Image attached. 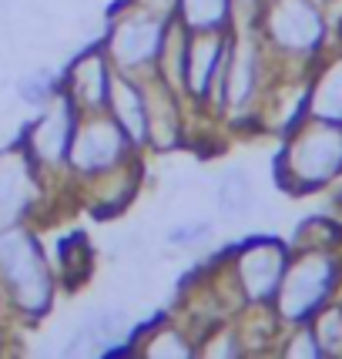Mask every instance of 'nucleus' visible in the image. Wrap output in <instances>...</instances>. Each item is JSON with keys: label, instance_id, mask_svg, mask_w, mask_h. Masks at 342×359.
<instances>
[{"label": "nucleus", "instance_id": "1", "mask_svg": "<svg viewBox=\"0 0 342 359\" xmlns=\"http://www.w3.org/2000/svg\"><path fill=\"white\" fill-rule=\"evenodd\" d=\"M279 185L289 195H315L332 188L342 178V125L306 118L285 135V144L275 161Z\"/></svg>", "mask_w": 342, "mask_h": 359}, {"label": "nucleus", "instance_id": "2", "mask_svg": "<svg viewBox=\"0 0 342 359\" xmlns=\"http://www.w3.org/2000/svg\"><path fill=\"white\" fill-rule=\"evenodd\" d=\"M342 292V252L292 249L272 309L285 326L309 323L326 302Z\"/></svg>", "mask_w": 342, "mask_h": 359}, {"label": "nucleus", "instance_id": "3", "mask_svg": "<svg viewBox=\"0 0 342 359\" xmlns=\"http://www.w3.org/2000/svg\"><path fill=\"white\" fill-rule=\"evenodd\" d=\"M259 31L268 47L302 64H312L326 47H332L322 0H262Z\"/></svg>", "mask_w": 342, "mask_h": 359}, {"label": "nucleus", "instance_id": "4", "mask_svg": "<svg viewBox=\"0 0 342 359\" xmlns=\"http://www.w3.org/2000/svg\"><path fill=\"white\" fill-rule=\"evenodd\" d=\"M0 282L11 289V299L24 316H44L54 302V276L44 252L20 225L0 229Z\"/></svg>", "mask_w": 342, "mask_h": 359}, {"label": "nucleus", "instance_id": "5", "mask_svg": "<svg viewBox=\"0 0 342 359\" xmlns=\"http://www.w3.org/2000/svg\"><path fill=\"white\" fill-rule=\"evenodd\" d=\"M135 144L128 138L121 125L101 111H84L74 121V135H71V148H67V165L81 175H104L114 172L128 158Z\"/></svg>", "mask_w": 342, "mask_h": 359}, {"label": "nucleus", "instance_id": "6", "mask_svg": "<svg viewBox=\"0 0 342 359\" xmlns=\"http://www.w3.org/2000/svg\"><path fill=\"white\" fill-rule=\"evenodd\" d=\"M292 249L279 238H249L245 245H238L235 255V282H238V296L249 306H272V299L279 292L285 266H289Z\"/></svg>", "mask_w": 342, "mask_h": 359}, {"label": "nucleus", "instance_id": "7", "mask_svg": "<svg viewBox=\"0 0 342 359\" xmlns=\"http://www.w3.org/2000/svg\"><path fill=\"white\" fill-rule=\"evenodd\" d=\"M165 24H168L165 17L144 14V11L121 17L104 37L108 61L118 71H155L161 37H165Z\"/></svg>", "mask_w": 342, "mask_h": 359}, {"label": "nucleus", "instance_id": "8", "mask_svg": "<svg viewBox=\"0 0 342 359\" xmlns=\"http://www.w3.org/2000/svg\"><path fill=\"white\" fill-rule=\"evenodd\" d=\"M57 108H47L41 118H34L27 125V155L34 158L37 168H57L67 161V148H71V135H74V121H78V108L67 97V91L54 94Z\"/></svg>", "mask_w": 342, "mask_h": 359}, {"label": "nucleus", "instance_id": "9", "mask_svg": "<svg viewBox=\"0 0 342 359\" xmlns=\"http://www.w3.org/2000/svg\"><path fill=\"white\" fill-rule=\"evenodd\" d=\"M262 47L259 37H242L228 47L225 84H221V111H245L262 88Z\"/></svg>", "mask_w": 342, "mask_h": 359}, {"label": "nucleus", "instance_id": "10", "mask_svg": "<svg viewBox=\"0 0 342 359\" xmlns=\"http://www.w3.org/2000/svg\"><path fill=\"white\" fill-rule=\"evenodd\" d=\"M111 71L108 64V50L104 47H91L74 57V64L67 67V78H64V91L74 101L78 111H101L108 104V91H111Z\"/></svg>", "mask_w": 342, "mask_h": 359}, {"label": "nucleus", "instance_id": "11", "mask_svg": "<svg viewBox=\"0 0 342 359\" xmlns=\"http://www.w3.org/2000/svg\"><path fill=\"white\" fill-rule=\"evenodd\" d=\"M309 88V118L342 125V44L326 47L306 74Z\"/></svg>", "mask_w": 342, "mask_h": 359}, {"label": "nucleus", "instance_id": "12", "mask_svg": "<svg viewBox=\"0 0 342 359\" xmlns=\"http://www.w3.org/2000/svg\"><path fill=\"white\" fill-rule=\"evenodd\" d=\"M144 88V114H148V141L161 148V151H171L178 148L182 141V131H185V121H182V108H178V91L168 88L165 81L151 71V81L141 84Z\"/></svg>", "mask_w": 342, "mask_h": 359}, {"label": "nucleus", "instance_id": "13", "mask_svg": "<svg viewBox=\"0 0 342 359\" xmlns=\"http://www.w3.org/2000/svg\"><path fill=\"white\" fill-rule=\"evenodd\" d=\"M108 114L121 125L131 144L138 148L148 141V114H144V88L138 81H131L125 71H118L111 78V91H108Z\"/></svg>", "mask_w": 342, "mask_h": 359}, {"label": "nucleus", "instance_id": "14", "mask_svg": "<svg viewBox=\"0 0 342 359\" xmlns=\"http://www.w3.org/2000/svg\"><path fill=\"white\" fill-rule=\"evenodd\" d=\"M31 168L34 158L24 151V155H11L0 158V229L4 225H17L20 215L27 212V202H31Z\"/></svg>", "mask_w": 342, "mask_h": 359}, {"label": "nucleus", "instance_id": "15", "mask_svg": "<svg viewBox=\"0 0 342 359\" xmlns=\"http://www.w3.org/2000/svg\"><path fill=\"white\" fill-rule=\"evenodd\" d=\"M215 208L221 219H245L255 208V188L242 168H225L215 185Z\"/></svg>", "mask_w": 342, "mask_h": 359}, {"label": "nucleus", "instance_id": "16", "mask_svg": "<svg viewBox=\"0 0 342 359\" xmlns=\"http://www.w3.org/2000/svg\"><path fill=\"white\" fill-rule=\"evenodd\" d=\"M178 20L188 31H225L232 24V0H175Z\"/></svg>", "mask_w": 342, "mask_h": 359}, {"label": "nucleus", "instance_id": "17", "mask_svg": "<svg viewBox=\"0 0 342 359\" xmlns=\"http://www.w3.org/2000/svg\"><path fill=\"white\" fill-rule=\"evenodd\" d=\"M292 249L342 252V222L336 215H309L292 232Z\"/></svg>", "mask_w": 342, "mask_h": 359}, {"label": "nucleus", "instance_id": "18", "mask_svg": "<svg viewBox=\"0 0 342 359\" xmlns=\"http://www.w3.org/2000/svg\"><path fill=\"white\" fill-rule=\"evenodd\" d=\"M322 356H342V292L309 319Z\"/></svg>", "mask_w": 342, "mask_h": 359}, {"label": "nucleus", "instance_id": "19", "mask_svg": "<svg viewBox=\"0 0 342 359\" xmlns=\"http://www.w3.org/2000/svg\"><path fill=\"white\" fill-rule=\"evenodd\" d=\"M57 91H61V81H57V74L50 67H37V71H31V74H24V78L17 81L20 101H27L34 108H47Z\"/></svg>", "mask_w": 342, "mask_h": 359}, {"label": "nucleus", "instance_id": "20", "mask_svg": "<svg viewBox=\"0 0 342 359\" xmlns=\"http://www.w3.org/2000/svg\"><path fill=\"white\" fill-rule=\"evenodd\" d=\"M144 349V356H171V359H182V356H191L195 349L188 343V336L182 329H158L148 336V343L141 346Z\"/></svg>", "mask_w": 342, "mask_h": 359}, {"label": "nucleus", "instance_id": "21", "mask_svg": "<svg viewBox=\"0 0 342 359\" xmlns=\"http://www.w3.org/2000/svg\"><path fill=\"white\" fill-rule=\"evenodd\" d=\"M282 353H285V356H299V359H319L322 356L319 339H315V332H312L309 323L289 326V336L282 339Z\"/></svg>", "mask_w": 342, "mask_h": 359}, {"label": "nucleus", "instance_id": "22", "mask_svg": "<svg viewBox=\"0 0 342 359\" xmlns=\"http://www.w3.org/2000/svg\"><path fill=\"white\" fill-rule=\"evenodd\" d=\"M212 219H195V222H182V225H175L165 238H168V245H195V242H202L205 235L212 232Z\"/></svg>", "mask_w": 342, "mask_h": 359}, {"label": "nucleus", "instance_id": "23", "mask_svg": "<svg viewBox=\"0 0 342 359\" xmlns=\"http://www.w3.org/2000/svg\"><path fill=\"white\" fill-rule=\"evenodd\" d=\"M232 7H238V11H249L252 17H259V7H262V0H232Z\"/></svg>", "mask_w": 342, "mask_h": 359}]
</instances>
